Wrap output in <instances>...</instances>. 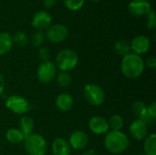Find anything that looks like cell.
Wrapping results in <instances>:
<instances>
[{
  "instance_id": "cell-1",
  "label": "cell",
  "mask_w": 156,
  "mask_h": 155,
  "mask_svg": "<svg viewBox=\"0 0 156 155\" xmlns=\"http://www.w3.org/2000/svg\"><path fill=\"white\" fill-rule=\"evenodd\" d=\"M145 65L141 56L130 53L122 58L121 63L122 73L127 79H134L139 78L144 71Z\"/></svg>"
},
{
  "instance_id": "cell-2",
  "label": "cell",
  "mask_w": 156,
  "mask_h": 155,
  "mask_svg": "<svg viewBox=\"0 0 156 155\" xmlns=\"http://www.w3.org/2000/svg\"><path fill=\"white\" fill-rule=\"evenodd\" d=\"M130 144V141L125 133L121 131H111L106 133L104 145L108 152L112 154L124 153Z\"/></svg>"
},
{
  "instance_id": "cell-3",
  "label": "cell",
  "mask_w": 156,
  "mask_h": 155,
  "mask_svg": "<svg viewBox=\"0 0 156 155\" xmlns=\"http://www.w3.org/2000/svg\"><path fill=\"white\" fill-rule=\"evenodd\" d=\"M79 63V56L73 49L65 48L60 50L56 57V67L60 71L69 72Z\"/></svg>"
},
{
  "instance_id": "cell-4",
  "label": "cell",
  "mask_w": 156,
  "mask_h": 155,
  "mask_svg": "<svg viewBox=\"0 0 156 155\" xmlns=\"http://www.w3.org/2000/svg\"><path fill=\"white\" fill-rule=\"evenodd\" d=\"M24 146L28 155H46L48 144L45 138L39 134H30L24 140Z\"/></svg>"
},
{
  "instance_id": "cell-5",
  "label": "cell",
  "mask_w": 156,
  "mask_h": 155,
  "mask_svg": "<svg viewBox=\"0 0 156 155\" xmlns=\"http://www.w3.org/2000/svg\"><path fill=\"white\" fill-rule=\"evenodd\" d=\"M83 95L87 102L92 106H101L105 101V92L97 84H87L83 88Z\"/></svg>"
},
{
  "instance_id": "cell-6",
  "label": "cell",
  "mask_w": 156,
  "mask_h": 155,
  "mask_svg": "<svg viewBox=\"0 0 156 155\" xmlns=\"http://www.w3.org/2000/svg\"><path fill=\"white\" fill-rule=\"evenodd\" d=\"M6 108L17 115H25L31 109L29 102L22 96L12 95L5 101Z\"/></svg>"
},
{
  "instance_id": "cell-7",
  "label": "cell",
  "mask_w": 156,
  "mask_h": 155,
  "mask_svg": "<svg viewBox=\"0 0 156 155\" xmlns=\"http://www.w3.org/2000/svg\"><path fill=\"white\" fill-rule=\"evenodd\" d=\"M58 69L54 62L48 60L39 64L37 69V77L42 83H50L57 76Z\"/></svg>"
},
{
  "instance_id": "cell-8",
  "label": "cell",
  "mask_w": 156,
  "mask_h": 155,
  "mask_svg": "<svg viewBox=\"0 0 156 155\" xmlns=\"http://www.w3.org/2000/svg\"><path fill=\"white\" fill-rule=\"evenodd\" d=\"M69 36V30L65 25L55 24L51 25L48 29L45 37L51 43H61L67 39Z\"/></svg>"
},
{
  "instance_id": "cell-9",
  "label": "cell",
  "mask_w": 156,
  "mask_h": 155,
  "mask_svg": "<svg viewBox=\"0 0 156 155\" xmlns=\"http://www.w3.org/2000/svg\"><path fill=\"white\" fill-rule=\"evenodd\" d=\"M130 47L131 51H133V54L141 56L149 51L151 48V41L147 37L144 35H139L133 38L130 43Z\"/></svg>"
},
{
  "instance_id": "cell-10",
  "label": "cell",
  "mask_w": 156,
  "mask_h": 155,
  "mask_svg": "<svg viewBox=\"0 0 156 155\" xmlns=\"http://www.w3.org/2000/svg\"><path fill=\"white\" fill-rule=\"evenodd\" d=\"M128 9L132 15L142 16H147L152 10V6L148 0H132L128 5Z\"/></svg>"
},
{
  "instance_id": "cell-11",
  "label": "cell",
  "mask_w": 156,
  "mask_h": 155,
  "mask_svg": "<svg viewBox=\"0 0 156 155\" xmlns=\"http://www.w3.org/2000/svg\"><path fill=\"white\" fill-rule=\"evenodd\" d=\"M129 131L135 141H143L148 135V126L140 119H136L132 122Z\"/></svg>"
},
{
  "instance_id": "cell-12",
  "label": "cell",
  "mask_w": 156,
  "mask_h": 155,
  "mask_svg": "<svg viewBox=\"0 0 156 155\" xmlns=\"http://www.w3.org/2000/svg\"><path fill=\"white\" fill-rule=\"evenodd\" d=\"M90 131L97 135H102L109 132L108 121L101 116H93L89 121Z\"/></svg>"
},
{
  "instance_id": "cell-13",
  "label": "cell",
  "mask_w": 156,
  "mask_h": 155,
  "mask_svg": "<svg viewBox=\"0 0 156 155\" xmlns=\"http://www.w3.org/2000/svg\"><path fill=\"white\" fill-rule=\"evenodd\" d=\"M52 16L46 11H39L37 12L31 21L32 26L37 30H44L48 29L51 26Z\"/></svg>"
},
{
  "instance_id": "cell-14",
  "label": "cell",
  "mask_w": 156,
  "mask_h": 155,
  "mask_svg": "<svg viewBox=\"0 0 156 155\" xmlns=\"http://www.w3.org/2000/svg\"><path fill=\"white\" fill-rule=\"evenodd\" d=\"M69 143L75 150H82L89 143V135L83 131H75L70 134Z\"/></svg>"
},
{
  "instance_id": "cell-15",
  "label": "cell",
  "mask_w": 156,
  "mask_h": 155,
  "mask_svg": "<svg viewBox=\"0 0 156 155\" xmlns=\"http://www.w3.org/2000/svg\"><path fill=\"white\" fill-rule=\"evenodd\" d=\"M74 103L73 97L69 93H61L56 99V107L61 112H68Z\"/></svg>"
},
{
  "instance_id": "cell-16",
  "label": "cell",
  "mask_w": 156,
  "mask_h": 155,
  "mask_svg": "<svg viewBox=\"0 0 156 155\" xmlns=\"http://www.w3.org/2000/svg\"><path fill=\"white\" fill-rule=\"evenodd\" d=\"M52 153L54 155H70L71 147L64 138H57L52 143Z\"/></svg>"
},
{
  "instance_id": "cell-17",
  "label": "cell",
  "mask_w": 156,
  "mask_h": 155,
  "mask_svg": "<svg viewBox=\"0 0 156 155\" xmlns=\"http://www.w3.org/2000/svg\"><path fill=\"white\" fill-rule=\"evenodd\" d=\"M12 36L8 32H1L0 33V55L7 54L13 47Z\"/></svg>"
},
{
  "instance_id": "cell-18",
  "label": "cell",
  "mask_w": 156,
  "mask_h": 155,
  "mask_svg": "<svg viewBox=\"0 0 156 155\" xmlns=\"http://www.w3.org/2000/svg\"><path fill=\"white\" fill-rule=\"evenodd\" d=\"M34 129V121L31 117L24 115L19 121V130L24 134L25 138L32 134Z\"/></svg>"
},
{
  "instance_id": "cell-19",
  "label": "cell",
  "mask_w": 156,
  "mask_h": 155,
  "mask_svg": "<svg viewBox=\"0 0 156 155\" xmlns=\"http://www.w3.org/2000/svg\"><path fill=\"white\" fill-rule=\"evenodd\" d=\"M5 139L8 143H12V144H19L24 142L25 136L20 132L19 129L11 128L5 133Z\"/></svg>"
},
{
  "instance_id": "cell-20",
  "label": "cell",
  "mask_w": 156,
  "mask_h": 155,
  "mask_svg": "<svg viewBox=\"0 0 156 155\" xmlns=\"http://www.w3.org/2000/svg\"><path fill=\"white\" fill-rule=\"evenodd\" d=\"M144 153L146 155H156V134L151 133L144 140Z\"/></svg>"
},
{
  "instance_id": "cell-21",
  "label": "cell",
  "mask_w": 156,
  "mask_h": 155,
  "mask_svg": "<svg viewBox=\"0 0 156 155\" xmlns=\"http://www.w3.org/2000/svg\"><path fill=\"white\" fill-rule=\"evenodd\" d=\"M114 49L116 53L122 57H124L128 54L131 53V47L130 43L124 39H120L117 40L114 44Z\"/></svg>"
},
{
  "instance_id": "cell-22",
  "label": "cell",
  "mask_w": 156,
  "mask_h": 155,
  "mask_svg": "<svg viewBox=\"0 0 156 155\" xmlns=\"http://www.w3.org/2000/svg\"><path fill=\"white\" fill-rule=\"evenodd\" d=\"M146 110H147V105L142 100L134 101L132 105L133 113L140 120H142L146 114Z\"/></svg>"
},
{
  "instance_id": "cell-23",
  "label": "cell",
  "mask_w": 156,
  "mask_h": 155,
  "mask_svg": "<svg viewBox=\"0 0 156 155\" xmlns=\"http://www.w3.org/2000/svg\"><path fill=\"white\" fill-rule=\"evenodd\" d=\"M56 79H57L58 85L60 88H63V89L69 88L72 83V78H71V76H70V74L69 72L60 71L59 73L57 74Z\"/></svg>"
},
{
  "instance_id": "cell-24",
  "label": "cell",
  "mask_w": 156,
  "mask_h": 155,
  "mask_svg": "<svg viewBox=\"0 0 156 155\" xmlns=\"http://www.w3.org/2000/svg\"><path fill=\"white\" fill-rule=\"evenodd\" d=\"M108 124H109V129H111V131H121L123 128L124 121L121 115L114 114L110 117L108 121Z\"/></svg>"
},
{
  "instance_id": "cell-25",
  "label": "cell",
  "mask_w": 156,
  "mask_h": 155,
  "mask_svg": "<svg viewBox=\"0 0 156 155\" xmlns=\"http://www.w3.org/2000/svg\"><path fill=\"white\" fill-rule=\"evenodd\" d=\"M12 40H13V43L16 44L17 46H19V47H25L27 44L28 37H27V34L25 32L17 31L12 37Z\"/></svg>"
},
{
  "instance_id": "cell-26",
  "label": "cell",
  "mask_w": 156,
  "mask_h": 155,
  "mask_svg": "<svg viewBox=\"0 0 156 155\" xmlns=\"http://www.w3.org/2000/svg\"><path fill=\"white\" fill-rule=\"evenodd\" d=\"M45 33L43 31L37 30L32 35V45L36 48H40L45 41Z\"/></svg>"
},
{
  "instance_id": "cell-27",
  "label": "cell",
  "mask_w": 156,
  "mask_h": 155,
  "mask_svg": "<svg viewBox=\"0 0 156 155\" xmlns=\"http://www.w3.org/2000/svg\"><path fill=\"white\" fill-rule=\"evenodd\" d=\"M85 3V0H64L66 7L70 11H77L80 9Z\"/></svg>"
},
{
  "instance_id": "cell-28",
  "label": "cell",
  "mask_w": 156,
  "mask_h": 155,
  "mask_svg": "<svg viewBox=\"0 0 156 155\" xmlns=\"http://www.w3.org/2000/svg\"><path fill=\"white\" fill-rule=\"evenodd\" d=\"M146 26L148 29H154L156 26V16L154 11L152 9L151 12L146 16Z\"/></svg>"
},
{
  "instance_id": "cell-29",
  "label": "cell",
  "mask_w": 156,
  "mask_h": 155,
  "mask_svg": "<svg viewBox=\"0 0 156 155\" xmlns=\"http://www.w3.org/2000/svg\"><path fill=\"white\" fill-rule=\"evenodd\" d=\"M38 58L42 60V62L44 61H48L50 58V51L47 47H41L38 49Z\"/></svg>"
},
{
  "instance_id": "cell-30",
  "label": "cell",
  "mask_w": 156,
  "mask_h": 155,
  "mask_svg": "<svg viewBox=\"0 0 156 155\" xmlns=\"http://www.w3.org/2000/svg\"><path fill=\"white\" fill-rule=\"evenodd\" d=\"M146 114L153 119H156V101H153L147 106Z\"/></svg>"
},
{
  "instance_id": "cell-31",
  "label": "cell",
  "mask_w": 156,
  "mask_h": 155,
  "mask_svg": "<svg viewBox=\"0 0 156 155\" xmlns=\"http://www.w3.org/2000/svg\"><path fill=\"white\" fill-rule=\"evenodd\" d=\"M144 65L148 67L151 69H156V58L155 57H150L147 58L146 62H144Z\"/></svg>"
},
{
  "instance_id": "cell-32",
  "label": "cell",
  "mask_w": 156,
  "mask_h": 155,
  "mask_svg": "<svg viewBox=\"0 0 156 155\" xmlns=\"http://www.w3.org/2000/svg\"><path fill=\"white\" fill-rule=\"evenodd\" d=\"M57 3V0H44L43 1V4H44V6L47 7V8H50L52 6H54Z\"/></svg>"
},
{
  "instance_id": "cell-33",
  "label": "cell",
  "mask_w": 156,
  "mask_h": 155,
  "mask_svg": "<svg viewBox=\"0 0 156 155\" xmlns=\"http://www.w3.org/2000/svg\"><path fill=\"white\" fill-rule=\"evenodd\" d=\"M5 79L4 77L0 74V95L4 92L5 90Z\"/></svg>"
},
{
  "instance_id": "cell-34",
  "label": "cell",
  "mask_w": 156,
  "mask_h": 155,
  "mask_svg": "<svg viewBox=\"0 0 156 155\" xmlns=\"http://www.w3.org/2000/svg\"><path fill=\"white\" fill-rule=\"evenodd\" d=\"M94 153H95L94 150H90V151H89V152H87V153H83L82 155H94Z\"/></svg>"
},
{
  "instance_id": "cell-35",
  "label": "cell",
  "mask_w": 156,
  "mask_h": 155,
  "mask_svg": "<svg viewBox=\"0 0 156 155\" xmlns=\"http://www.w3.org/2000/svg\"><path fill=\"white\" fill-rule=\"evenodd\" d=\"M90 1H92V2H98V1H100V0H90Z\"/></svg>"
},
{
  "instance_id": "cell-36",
  "label": "cell",
  "mask_w": 156,
  "mask_h": 155,
  "mask_svg": "<svg viewBox=\"0 0 156 155\" xmlns=\"http://www.w3.org/2000/svg\"><path fill=\"white\" fill-rule=\"evenodd\" d=\"M138 155H146V154H144V153H139Z\"/></svg>"
}]
</instances>
